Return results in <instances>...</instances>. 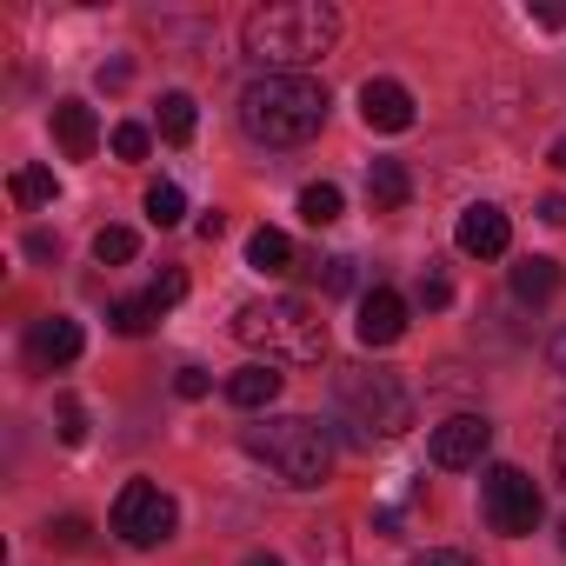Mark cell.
<instances>
[{
  "label": "cell",
  "mask_w": 566,
  "mask_h": 566,
  "mask_svg": "<svg viewBox=\"0 0 566 566\" xmlns=\"http://www.w3.org/2000/svg\"><path fill=\"white\" fill-rule=\"evenodd\" d=\"M334 41H340V14L327 8V0H266V8H253L247 28H240V48L266 74H301Z\"/></svg>",
  "instance_id": "1"
},
{
  "label": "cell",
  "mask_w": 566,
  "mask_h": 566,
  "mask_svg": "<svg viewBox=\"0 0 566 566\" xmlns=\"http://www.w3.org/2000/svg\"><path fill=\"white\" fill-rule=\"evenodd\" d=\"M240 127L260 147H301L327 127V87L307 74H260L240 94Z\"/></svg>",
  "instance_id": "2"
},
{
  "label": "cell",
  "mask_w": 566,
  "mask_h": 566,
  "mask_svg": "<svg viewBox=\"0 0 566 566\" xmlns=\"http://www.w3.org/2000/svg\"><path fill=\"white\" fill-rule=\"evenodd\" d=\"M233 340L266 354V360H294V367H314L327 360V321L321 307L294 301V294H280V301H247L233 314Z\"/></svg>",
  "instance_id": "3"
},
{
  "label": "cell",
  "mask_w": 566,
  "mask_h": 566,
  "mask_svg": "<svg viewBox=\"0 0 566 566\" xmlns=\"http://www.w3.org/2000/svg\"><path fill=\"white\" fill-rule=\"evenodd\" d=\"M334 420L347 427V440H394L413 427V394L400 387V374L387 367H347L334 380Z\"/></svg>",
  "instance_id": "4"
},
{
  "label": "cell",
  "mask_w": 566,
  "mask_h": 566,
  "mask_svg": "<svg viewBox=\"0 0 566 566\" xmlns=\"http://www.w3.org/2000/svg\"><path fill=\"white\" fill-rule=\"evenodd\" d=\"M247 453L266 460L287 486H321L327 467H334V440H327V427L307 420V413H280V420L247 427Z\"/></svg>",
  "instance_id": "5"
},
{
  "label": "cell",
  "mask_w": 566,
  "mask_h": 566,
  "mask_svg": "<svg viewBox=\"0 0 566 566\" xmlns=\"http://www.w3.org/2000/svg\"><path fill=\"white\" fill-rule=\"evenodd\" d=\"M480 513H486V526H493V533L526 539V533L539 526L546 500H539V486H533L520 467H486V473H480Z\"/></svg>",
  "instance_id": "6"
},
{
  "label": "cell",
  "mask_w": 566,
  "mask_h": 566,
  "mask_svg": "<svg viewBox=\"0 0 566 566\" xmlns=\"http://www.w3.org/2000/svg\"><path fill=\"white\" fill-rule=\"evenodd\" d=\"M174 526H180V513H174V500L154 486V480H127L120 493H114V533L127 539V546H160V539H174Z\"/></svg>",
  "instance_id": "7"
},
{
  "label": "cell",
  "mask_w": 566,
  "mask_h": 566,
  "mask_svg": "<svg viewBox=\"0 0 566 566\" xmlns=\"http://www.w3.org/2000/svg\"><path fill=\"white\" fill-rule=\"evenodd\" d=\"M486 447H493V427H486L480 413H453V420H440V427H433V440H427L433 467H447V473L480 467V460H486Z\"/></svg>",
  "instance_id": "8"
},
{
  "label": "cell",
  "mask_w": 566,
  "mask_h": 566,
  "mask_svg": "<svg viewBox=\"0 0 566 566\" xmlns=\"http://www.w3.org/2000/svg\"><path fill=\"white\" fill-rule=\"evenodd\" d=\"M460 253H473V260H500L506 247H513V220L493 207V200H473L467 213H460Z\"/></svg>",
  "instance_id": "9"
},
{
  "label": "cell",
  "mask_w": 566,
  "mask_h": 566,
  "mask_svg": "<svg viewBox=\"0 0 566 566\" xmlns=\"http://www.w3.org/2000/svg\"><path fill=\"white\" fill-rule=\"evenodd\" d=\"M81 347H87V334H81V321H67V314H48V321H34V334H28V360H34L41 374L74 367Z\"/></svg>",
  "instance_id": "10"
},
{
  "label": "cell",
  "mask_w": 566,
  "mask_h": 566,
  "mask_svg": "<svg viewBox=\"0 0 566 566\" xmlns=\"http://www.w3.org/2000/svg\"><path fill=\"white\" fill-rule=\"evenodd\" d=\"M354 334H360V347H394V340L407 334V301H400L394 287L360 294V321H354Z\"/></svg>",
  "instance_id": "11"
},
{
  "label": "cell",
  "mask_w": 566,
  "mask_h": 566,
  "mask_svg": "<svg viewBox=\"0 0 566 566\" xmlns=\"http://www.w3.org/2000/svg\"><path fill=\"white\" fill-rule=\"evenodd\" d=\"M360 120H367L374 134H407V127H413V94H407L400 81H367V87H360Z\"/></svg>",
  "instance_id": "12"
},
{
  "label": "cell",
  "mask_w": 566,
  "mask_h": 566,
  "mask_svg": "<svg viewBox=\"0 0 566 566\" xmlns=\"http://www.w3.org/2000/svg\"><path fill=\"white\" fill-rule=\"evenodd\" d=\"M54 140H61L67 160H94V147H101L94 107H87V101H61V107H54Z\"/></svg>",
  "instance_id": "13"
},
{
  "label": "cell",
  "mask_w": 566,
  "mask_h": 566,
  "mask_svg": "<svg viewBox=\"0 0 566 566\" xmlns=\"http://www.w3.org/2000/svg\"><path fill=\"white\" fill-rule=\"evenodd\" d=\"M559 287H566L559 260H546V253H526V260H513V301H526V307H546V301H559Z\"/></svg>",
  "instance_id": "14"
},
{
  "label": "cell",
  "mask_w": 566,
  "mask_h": 566,
  "mask_svg": "<svg viewBox=\"0 0 566 566\" xmlns=\"http://www.w3.org/2000/svg\"><path fill=\"white\" fill-rule=\"evenodd\" d=\"M280 387H287V374H273V360H253V367H240V374L227 380V400H233L240 413H266V407L280 400Z\"/></svg>",
  "instance_id": "15"
},
{
  "label": "cell",
  "mask_w": 566,
  "mask_h": 566,
  "mask_svg": "<svg viewBox=\"0 0 566 566\" xmlns=\"http://www.w3.org/2000/svg\"><path fill=\"white\" fill-rule=\"evenodd\" d=\"M367 193H374V213H400L413 200V174L400 160H374L367 167Z\"/></svg>",
  "instance_id": "16"
},
{
  "label": "cell",
  "mask_w": 566,
  "mask_h": 566,
  "mask_svg": "<svg viewBox=\"0 0 566 566\" xmlns=\"http://www.w3.org/2000/svg\"><path fill=\"white\" fill-rule=\"evenodd\" d=\"M247 266H253V273H294L301 253H294V240L280 233V227H260V233L247 240Z\"/></svg>",
  "instance_id": "17"
},
{
  "label": "cell",
  "mask_w": 566,
  "mask_h": 566,
  "mask_svg": "<svg viewBox=\"0 0 566 566\" xmlns=\"http://www.w3.org/2000/svg\"><path fill=\"white\" fill-rule=\"evenodd\" d=\"M193 127H200V107H193V94H160V140L187 147V140H193Z\"/></svg>",
  "instance_id": "18"
},
{
  "label": "cell",
  "mask_w": 566,
  "mask_h": 566,
  "mask_svg": "<svg viewBox=\"0 0 566 566\" xmlns=\"http://www.w3.org/2000/svg\"><path fill=\"white\" fill-rule=\"evenodd\" d=\"M340 207H347V193H340L334 180L301 187V220H307V227H334V220H340Z\"/></svg>",
  "instance_id": "19"
},
{
  "label": "cell",
  "mask_w": 566,
  "mask_h": 566,
  "mask_svg": "<svg viewBox=\"0 0 566 566\" xmlns=\"http://www.w3.org/2000/svg\"><path fill=\"white\" fill-rule=\"evenodd\" d=\"M154 321H160V307H154L147 294H140V301H114V307H107V327H114V334H127V340L154 334Z\"/></svg>",
  "instance_id": "20"
},
{
  "label": "cell",
  "mask_w": 566,
  "mask_h": 566,
  "mask_svg": "<svg viewBox=\"0 0 566 566\" xmlns=\"http://www.w3.org/2000/svg\"><path fill=\"white\" fill-rule=\"evenodd\" d=\"M8 193H14L21 207H48V200L61 193V180H54L48 167H14V180H8Z\"/></svg>",
  "instance_id": "21"
},
{
  "label": "cell",
  "mask_w": 566,
  "mask_h": 566,
  "mask_svg": "<svg viewBox=\"0 0 566 566\" xmlns=\"http://www.w3.org/2000/svg\"><path fill=\"white\" fill-rule=\"evenodd\" d=\"M301 266H307V280H314L321 294H347V287H354V260H340V253H327V260L314 253V260H301Z\"/></svg>",
  "instance_id": "22"
},
{
  "label": "cell",
  "mask_w": 566,
  "mask_h": 566,
  "mask_svg": "<svg viewBox=\"0 0 566 566\" xmlns=\"http://www.w3.org/2000/svg\"><path fill=\"white\" fill-rule=\"evenodd\" d=\"M147 220H154V227H180V220H187V193H180L174 180H154V187H147Z\"/></svg>",
  "instance_id": "23"
},
{
  "label": "cell",
  "mask_w": 566,
  "mask_h": 566,
  "mask_svg": "<svg viewBox=\"0 0 566 566\" xmlns=\"http://www.w3.org/2000/svg\"><path fill=\"white\" fill-rule=\"evenodd\" d=\"M134 253H140V240H134L127 227H101V233H94V260H101V266H127Z\"/></svg>",
  "instance_id": "24"
},
{
  "label": "cell",
  "mask_w": 566,
  "mask_h": 566,
  "mask_svg": "<svg viewBox=\"0 0 566 566\" xmlns=\"http://www.w3.org/2000/svg\"><path fill=\"white\" fill-rule=\"evenodd\" d=\"M413 294H420V307H427V314H440V307H453V280H447L440 266H427Z\"/></svg>",
  "instance_id": "25"
},
{
  "label": "cell",
  "mask_w": 566,
  "mask_h": 566,
  "mask_svg": "<svg viewBox=\"0 0 566 566\" xmlns=\"http://www.w3.org/2000/svg\"><path fill=\"white\" fill-rule=\"evenodd\" d=\"M48 533H54V546H67V553H87V546H94V526H87L81 513H67V520H54Z\"/></svg>",
  "instance_id": "26"
},
{
  "label": "cell",
  "mask_w": 566,
  "mask_h": 566,
  "mask_svg": "<svg viewBox=\"0 0 566 566\" xmlns=\"http://www.w3.org/2000/svg\"><path fill=\"white\" fill-rule=\"evenodd\" d=\"M147 301H154L160 314H167V307H180V301H187V273H180V266H167L154 287H147Z\"/></svg>",
  "instance_id": "27"
},
{
  "label": "cell",
  "mask_w": 566,
  "mask_h": 566,
  "mask_svg": "<svg viewBox=\"0 0 566 566\" xmlns=\"http://www.w3.org/2000/svg\"><path fill=\"white\" fill-rule=\"evenodd\" d=\"M147 147H154V134H147L140 120H120V127H114V154H120V160H140Z\"/></svg>",
  "instance_id": "28"
},
{
  "label": "cell",
  "mask_w": 566,
  "mask_h": 566,
  "mask_svg": "<svg viewBox=\"0 0 566 566\" xmlns=\"http://www.w3.org/2000/svg\"><path fill=\"white\" fill-rule=\"evenodd\" d=\"M174 394H180V400H207V394H213V374H207V367H180V374H174Z\"/></svg>",
  "instance_id": "29"
},
{
  "label": "cell",
  "mask_w": 566,
  "mask_h": 566,
  "mask_svg": "<svg viewBox=\"0 0 566 566\" xmlns=\"http://www.w3.org/2000/svg\"><path fill=\"white\" fill-rule=\"evenodd\" d=\"M61 440H67V447L87 440V407H81V400H61Z\"/></svg>",
  "instance_id": "30"
},
{
  "label": "cell",
  "mask_w": 566,
  "mask_h": 566,
  "mask_svg": "<svg viewBox=\"0 0 566 566\" xmlns=\"http://www.w3.org/2000/svg\"><path fill=\"white\" fill-rule=\"evenodd\" d=\"M413 566H473V559H467V553H453V546H433V553H420Z\"/></svg>",
  "instance_id": "31"
},
{
  "label": "cell",
  "mask_w": 566,
  "mask_h": 566,
  "mask_svg": "<svg viewBox=\"0 0 566 566\" xmlns=\"http://www.w3.org/2000/svg\"><path fill=\"white\" fill-rule=\"evenodd\" d=\"M539 220H546V227H566V193H546V200H539Z\"/></svg>",
  "instance_id": "32"
},
{
  "label": "cell",
  "mask_w": 566,
  "mask_h": 566,
  "mask_svg": "<svg viewBox=\"0 0 566 566\" xmlns=\"http://www.w3.org/2000/svg\"><path fill=\"white\" fill-rule=\"evenodd\" d=\"M28 253L34 260H54V233H28Z\"/></svg>",
  "instance_id": "33"
},
{
  "label": "cell",
  "mask_w": 566,
  "mask_h": 566,
  "mask_svg": "<svg viewBox=\"0 0 566 566\" xmlns=\"http://www.w3.org/2000/svg\"><path fill=\"white\" fill-rule=\"evenodd\" d=\"M553 467H559V480H566V427H559V440H553Z\"/></svg>",
  "instance_id": "34"
},
{
  "label": "cell",
  "mask_w": 566,
  "mask_h": 566,
  "mask_svg": "<svg viewBox=\"0 0 566 566\" xmlns=\"http://www.w3.org/2000/svg\"><path fill=\"white\" fill-rule=\"evenodd\" d=\"M546 160H553V167H559V174H566V134H559V140H553V154H546Z\"/></svg>",
  "instance_id": "35"
},
{
  "label": "cell",
  "mask_w": 566,
  "mask_h": 566,
  "mask_svg": "<svg viewBox=\"0 0 566 566\" xmlns=\"http://www.w3.org/2000/svg\"><path fill=\"white\" fill-rule=\"evenodd\" d=\"M546 354H553V367H559V374H566V334H559V340H553V347H546Z\"/></svg>",
  "instance_id": "36"
},
{
  "label": "cell",
  "mask_w": 566,
  "mask_h": 566,
  "mask_svg": "<svg viewBox=\"0 0 566 566\" xmlns=\"http://www.w3.org/2000/svg\"><path fill=\"white\" fill-rule=\"evenodd\" d=\"M247 566H280V559H273V553H253V559H247Z\"/></svg>",
  "instance_id": "37"
},
{
  "label": "cell",
  "mask_w": 566,
  "mask_h": 566,
  "mask_svg": "<svg viewBox=\"0 0 566 566\" xmlns=\"http://www.w3.org/2000/svg\"><path fill=\"white\" fill-rule=\"evenodd\" d=\"M559 546H566V520H559Z\"/></svg>",
  "instance_id": "38"
}]
</instances>
